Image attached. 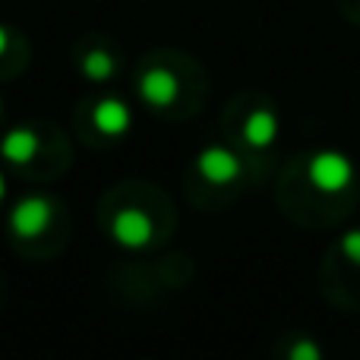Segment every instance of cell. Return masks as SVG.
Listing matches in <instances>:
<instances>
[{"instance_id":"6da1fadb","label":"cell","mask_w":360,"mask_h":360,"mask_svg":"<svg viewBox=\"0 0 360 360\" xmlns=\"http://www.w3.org/2000/svg\"><path fill=\"white\" fill-rule=\"evenodd\" d=\"M136 95L165 117H186L205 95V73L184 51H152L136 63Z\"/></svg>"},{"instance_id":"7a4b0ae2","label":"cell","mask_w":360,"mask_h":360,"mask_svg":"<svg viewBox=\"0 0 360 360\" xmlns=\"http://www.w3.org/2000/svg\"><path fill=\"white\" fill-rule=\"evenodd\" d=\"M10 237L19 253L25 256H44L51 253L48 243L54 240L63 247L67 237V212L54 202L51 196H22L10 212Z\"/></svg>"},{"instance_id":"3957f363","label":"cell","mask_w":360,"mask_h":360,"mask_svg":"<svg viewBox=\"0 0 360 360\" xmlns=\"http://www.w3.org/2000/svg\"><path fill=\"white\" fill-rule=\"evenodd\" d=\"M105 228L111 234L114 243L127 250H146L152 243L162 240V215H155V209H146L143 199L133 196L130 186H120L117 193H111L105 202Z\"/></svg>"},{"instance_id":"277c9868","label":"cell","mask_w":360,"mask_h":360,"mask_svg":"<svg viewBox=\"0 0 360 360\" xmlns=\"http://www.w3.org/2000/svg\"><path fill=\"white\" fill-rule=\"evenodd\" d=\"M73 67L92 86H108L124 70V51L114 38L101 35V32H86L73 44Z\"/></svg>"},{"instance_id":"5b68a950","label":"cell","mask_w":360,"mask_h":360,"mask_svg":"<svg viewBox=\"0 0 360 360\" xmlns=\"http://www.w3.org/2000/svg\"><path fill=\"white\" fill-rule=\"evenodd\" d=\"M82 124L92 127V136H101L108 143H117L120 136H127L130 130V105L117 95H95L82 105Z\"/></svg>"},{"instance_id":"8992f818","label":"cell","mask_w":360,"mask_h":360,"mask_svg":"<svg viewBox=\"0 0 360 360\" xmlns=\"http://www.w3.org/2000/svg\"><path fill=\"white\" fill-rule=\"evenodd\" d=\"M307 177L326 196H335V193H345L348 186H354L357 180V168L345 152L338 149H319L316 155L307 165Z\"/></svg>"},{"instance_id":"52a82bcc","label":"cell","mask_w":360,"mask_h":360,"mask_svg":"<svg viewBox=\"0 0 360 360\" xmlns=\"http://www.w3.org/2000/svg\"><path fill=\"white\" fill-rule=\"evenodd\" d=\"M48 143L51 139L44 136L38 127H32V124L13 127V130L4 136V143H0V158L16 171H35V162L41 158V152Z\"/></svg>"},{"instance_id":"ba28073f","label":"cell","mask_w":360,"mask_h":360,"mask_svg":"<svg viewBox=\"0 0 360 360\" xmlns=\"http://www.w3.org/2000/svg\"><path fill=\"white\" fill-rule=\"evenodd\" d=\"M196 174L205 180L209 186H231L240 180L243 162L237 152H231L228 146H205L196 155Z\"/></svg>"},{"instance_id":"9c48e42d","label":"cell","mask_w":360,"mask_h":360,"mask_svg":"<svg viewBox=\"0 0 360 360\" xmlns=\"http://www.w3.org/2000/svg\"><path fill=\"white\" fill-rule=\"evenodd\" d=\"M240 136L250 149H269L278 139V114L262 101V105L247 108L240 120Z\"/></svg>"},{"instance_id":"30bf717a","label":"cell","mask_w":360,"mask_h":360,"mask_svg":"<svg viewBox=\"0 0 360 360\" xmlns=\"http://www.w3.org/2000/svg\"><path fill=\"white\" fill-rule=\"evenodd\" d=\"M29 67V41L19 29L0 22V79H13Z\"/></svg>"},{"instance_id":"8fae6325","label":"cell","mask_w":360,"mask_h":360,"mask_svg":"<svg viewBox=\"0 0 360 360\" xmlns=\"http://www.w3.org/2000/svg\"><path fill=\"white\" fill-rule=\"evenodd\" d=\"M288 360H323V351L313 338H294L288 345Z\"/></svg>"},{"instance_id":"7c38bea8","label":"cell","mask_w":360,"mask_h":360,"mask_svg":"<svg viewBox=\"0 0 360 360\" xmlns=\"http://www.w3.org/2000/svg\"><path fill=\"white\" fill-rule=\"evenodd\" d=\"M342 256L348 262H354V266H360V228L348 231V234L342 237Z\"/></svg>"},{"instance_id":"4fadbf2b","label":"cell","mask_w":360,"mask_h":360,"mask_svg":"<svg viewBox=\"0 0 360 360\" xmlns=\"http://www.w3.org/2000/svg\"><path fill=\"white\" fill-rule=\"evenodd\" d=\"M338 6H342V13L351 19V22L360 25V0H338Z\"/></svg>"},{"instance_id":"5bb4252c","label":"cell","mask_w":360,"mask_h":360,"mask_svg":"<svg viewBox=\"0 0 360 360\" xmlns=\"http://www.w3.org/2000/svg\"><path fill=\"white\" fill-rule=\"evenodd\" d=\"M4 196H6V180H4V174H0V202H4Z\"/></svg>"},{"instance_id":"9a60e30c","label":"cell","mask_w":360,"mask_h":360,"mask_svg":"<svg viewBox=\"0 0 360 360\" xmlns=\"http://www.w3.org/2000/svg\"><path fill=\"white\" fill-rule=\"evenodd\" d=\"M0 114H4V98H0Z\"/></svg>"}]
</instances>
